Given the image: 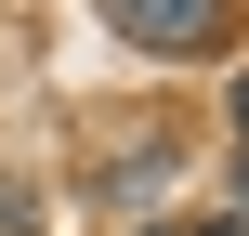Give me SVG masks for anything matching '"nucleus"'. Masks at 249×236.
Here are the masks:
<instances>
[{"label": "nucleus", "mask_w": 249, "mask_h": 236, "mask_svg": "<svg viewBox=\"0 0 249 236\" xmlns=\"http://www.w3.org/2000/svg\"><path fill=\"white\" fill-rule=\"evenodd\" d=\"M105 26H118L131 53H223L236 0H105Z\"/></svg>", "instance_id": "nucleus-1"}, {"label": "nucleus", "mask_w": 249, "mask_h": 236, "mask_svg": "<svg viewBox=\"0 0 249 236\" xmlns=\"http://www.w3.org/2000/svg\"><path fill=\"white\" fill-rule=\"evenodd\" d=\"M158 236H249V210H236V223H158Z\"/></svg>", "instance_id": "nucleus-2"}, {"label": "nucleus", "mask_w": 249, "mask_h": 236, "mask_svg": "<svg viewBox=\"0 0 249 236\" xmlns=\"http://www.w3.org/2000/svg\"><path fill=\"white\" fill-rule=\"evenodd\" d=\"M236 145H249V79H236ZM236 184H249V158H236Z\"/></svg>", "instance_id": "nucleus-3"}]
</instances>
